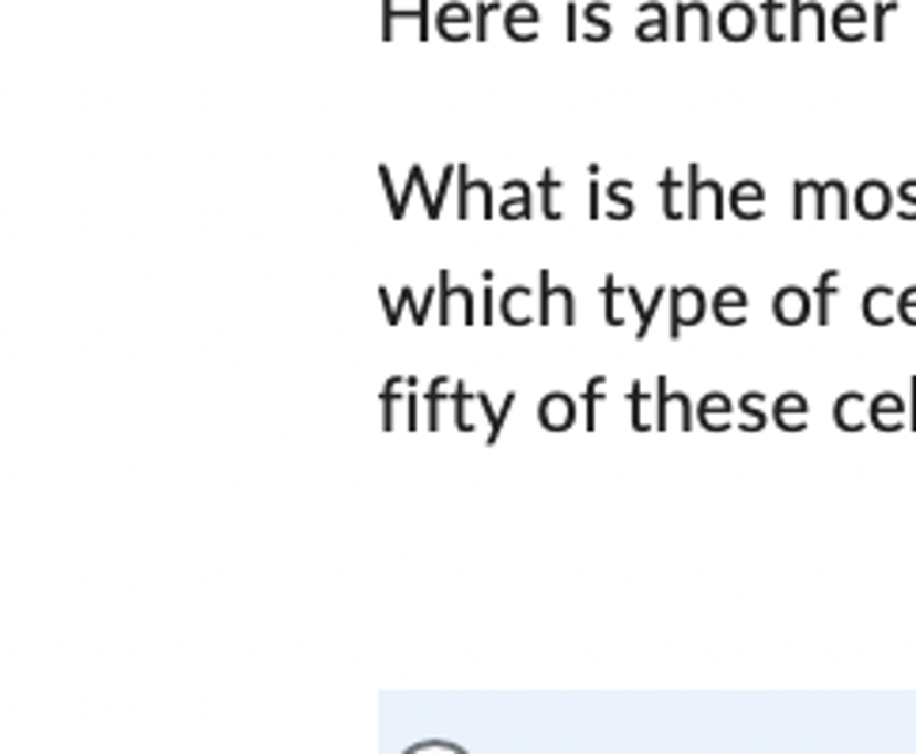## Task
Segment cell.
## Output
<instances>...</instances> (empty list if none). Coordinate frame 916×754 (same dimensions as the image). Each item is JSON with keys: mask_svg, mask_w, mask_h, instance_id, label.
Instances as JSON below:
<instances>
[{"mask_svg": "<svg viewBox=\"0 0 916 754\" xmlns=\"http://www.w3.org/2000/svg\"><path fill=\"white\" fill-rule=\"evenodd\" d=\"M705 315V292L701 289H674V312H671V338H678L682 326H697Z\"/></svg>", "mask_w": 916, "mask_h": 754, "instance_id": "6da1fadb", "label": "cell"}, {"mask_svg": "<svg viewBox=\"0 0 916 754\" xmlns=\"http://www.w3.org/2000/svg\"><path fill=\"white\" fill-rule=\"evenodd\" d=\"M772 315H777L780 326H799L811 318V296H807L803 289L788 285L777 292V300H772Z\"/></svg>", "mask_w": 916, "mask_h": 754, "instance_id": "7a4b0ae2", "label": "cell"}, {"mask_svg": "<svg viewBox=\"0 0 916 754\" xmlns=\"http://www.w3.org/2000/svg\"><path fill=\"white\" fill-rule=\"evenodd\" d=\"M538 421H541V429H549V432L572 429V425H576V402L568 395H560V390H554V395L541 398Z\"/></svg>", "mask_w": 916, "mask_h": 754, "instance_id": "3957f363", "label": "cell"}, {"mask_svg": "<svg viewBox=\"0 0 916 754\" xmlns=\"http://www.w3.org/2000/svg\"><path fill=\"white\" fill-rule=\"evenodd\" d=\"M833 421H838V429H844V432H860L871 421V402L860 395V390H849V395H841L838 402H833Z\"/></svg>", "mask_w": 916, "mask_h": 754, "instance_id": "277c9868", "label": "cell"}, {"mask_svg": "<svg viewBox=\"0 0 916 754\" xmlns=\"http://www.w3.org/2000/svg\"><path fill=\"white\" fill-rule=\"evenodd\" d=\"M871 425L883 432H897L909 425V417H905V402L894 395V390H883V395L871 398Z\"/></svg>", "mask_w": 916, "mask_h": 754, "instance_id": "5b68a950", "label": "cell"}, {"mask_svg": "<svg viewBox=\"0 0 916 754\" xmlns=\"http://www.w3.org/2000/svg\"><path fill=\"white\" fill-rule=\"evenodd\" d=\"M807 413H811V406H807V398L796 395V390L780 395L777 406H772V421H777L785 432H803L807 429Z\"/></svg>", "mask_w": 916, "mask_h": 754, "instance_id": "8992f818", "label": "cell"}, {"mask_svg": "<svg viewBox=\"0 0 916 754\" xmlns=\"http://www.w3.org/2000/svg\"><path fill=\"white\" fill-rule=\"evenodd\" d=\"M697 421L705 425L708 432H724V429H731V398L727 395H719V390H708L705 398H701V406H697Z\"/></svg>", "mask_w": 916, "mask_h": 754, "instance_id": "52a82bcc", "label": "cell"}, {"mask_svg": "<svg viewBox=\"0 0 916 754\" xmlns=\"http://www.w3.org/2000/svg\"><path fill=\"white\" fill-rule=\"evenodd\" d=\"M451 304H459L462 312V323L466 326H474V292L470 289H451V273L443 270L440 273V323L448 326L451 323Z\"/></svg>", "mask_w": 916, "mask_h": 754, "instance_id": "ba28073f", "label": "cell"}, {"mask_svg": "<svg viewBox=\"0 0 916 754\" xmlns=\"http://www.w3.org/2000/svg\"><path fill=\"white\" fill-rule=\"evenodd\" d=\"M501 312H504V323H508V326L535 323V292H530L527 285L508 289V292H504V300H501Z\"/></svg>", "mask_w": 916, "mask_h": 754, "instance_id": "9c48e42d", "label": "cell"}, {"mask_svg": "<svg viewBox=\"0 0 916 754\" xmlns=\"http://www.w3.org/2000/svg\"><path fill=\"white\" fill-rule=\"evenodd\" d=\"M864 318L871 326H891L897 318V292L886 285H875L864 296Z\"/></svg>", "mask_w": 916, "mask_h": 754, "instance_id": "30bf717a", "label": "cell"}, {"mask_svg": "<svg viewBox=\"0 0 916 754\" xmlns=\"http://www.w3.org/2000/svg\"><path fill=\"white\" fill-rule=\"evenodd\" d=\"M746 307H750V300H746V292L735 289V285L719 289L716 300H713V312L724 326H743L746 323Z\"/></svg>", "mask_w": 916, "mask_h": 754, "instance_id": "8fae6325", "label": "cell"}, {"mask_svg": "<svg viewBox=\"0 0 916 754\" xmlns=\"http://www.w3.org/2000/svg\"><path fill=\"white\" fill-rule=\"evenodd\" d=\"M731 212L735 217H743V220H758L761 212H765V190L754 179H743V182H735V190H731Z\"/></svg>", "mask_w": 916, "mask_h": 754, "instance_id": "7c38bea8", "label": "cell"}, {"mask_svg": "<svg viewBox=\"0 0 916 754\" xmlns=\"http://www.w3.org/2000/svg\"><path fill=\"white\" fill-rule=\"evenodd\" d=\"M891 206H894V198L883 182H864L856 190V212L864 220H883L886 212H891Z\"/></svg>", "mask_w": 916, "mask_h": 754, "instance_id": "4fadbf2b", "label": "cell"}, {"mask_svg": "<svg viewBox=\"0 0 916 754\" xmlns=\"http://www.w3.org/2000/svg\"><path fill=\"white\" fill-rule=\"evenodd\" d=\"M705 198H713L716 217H724V190H719V182L701 179V167H689V217H701Z\"/></svg>", "mask_w": 916, "mask_h": 754, "instance_id": "5bb4252c", "label": "cell"}, {"mask_svg": "<svg viewBox=\"0 0 916 754\" xmlns=\"http://www.w3.org/2000/svg\"><path fill=\"white\" fill-rule=\"evenodd\" d=\"M554 304H560L568 312V326L576 323V307H572V292L568 289H554L549 285V273L541 270V307H538V323L549 326L554 323Z\"/></svg>", "mask_w": 916, "mask_h": 754, "instance_id": "9a60e30c", "label": "cell"}, {"mask_svg": "<svg viewBox=\"0 0 916 754\" xmlns=\"http://www.w3.org/2000/svg\"><path fill=\"white\" fill-rule=\"evenodd\" d=\"M602 292H607V323L610 326H625V315H629V307H633L629 289H618V281L607 277L602 281Z\"/></svg>", "mask_w": 916, "mask_h": 754, "instance_id": "2e32d148", "label": "cell"}, {"mask_svg": "<svg viewBox=\"0 0 916 754\" xmlns=\"http://www.w3.org/2000/svg\"><path fill=\"white\" fill-rule=\"evenodd\" d=\"M607 198L613 201V206H610V217H613V220H629V217L636 212V206L629 201V198H633V182H621V179H618V182L610 186Z\"/></svg>", "mask_w": 916, "mask_h": 754, "instance_id": "e0dca14e", "label": "cell"}, {"mask_svg": "<svg viewBox=\"0 0 916 754\" xmlns=\"http://www.w3.org/2000/svg\"><path fill=\"white\" fill-rule=\"evenodd\" d=\"M838 281H841L838 270H825L822 281H818V326H830V300L838 292Z\"/></svg>", "mask_w": 916, "mask_h": 754, "instance_id": "ac0fdd59", "label": "cell"}, {"mask_svg": "<svg viewBox=\"0 0 916 754\" xmlns=\"http://www.w3.org/2000/svg\"><path fill=\"white\" fill-rule=\"evenodd\" d=\"M761 402H765L761 390H750V395H746L743 402H738V410H743V429H746V432H761V429H765Z\"/></svg>", "mask_w": 916, "mask_h": 754, "instance_id": "d6986e66", "label": "cell"}, {"mask_svg": "<svg viewBox=\"0 0 916 754\" xmlns=\"http://www.w3.org/2000/svg\"><path fill=\"white\" fill-rule=\"evenodd\" d=\"M504 190L512 193V201L504 206V217H530V186L527 182H508Z\"/></svg>", "mask_w": 916, "mask_h": 754, "instance_id": "ffe728a7", "label": "cell"}, {"mask_svg": "<svg viewBox=\"0 0 916 754\" xmlns=\"http://www.w3.org/2000/svg\"><path fill=\"white\" fill-rule=\"evenodd\" d=\"M660 190H663V209H666V217H671V220L686 217V209L678 206V175L666 171L663 182H660Z\"/></svg>", "mask_w": 916, "mask_h": 754, "instance_id": "44dd1931", "label": "cell"}, {"mask_svg": "<svg viewBox=\"0 0 916 754\" xmlns=\"http://www.w3.org/2000/svg\"><path fill=\"white\" fill-rule=\"evenodd\" d=\"M833 201H838V217H849V193H844L841 182H822V206H825V217H830Z\"/></svg>", "mask_w": 916, "mask_h": 754, "instance_id": "7402d4cb", "label": "cell"}, {"mask_svg": "<svg viewBox=\"0 0 916 754\" xmlns=\"http://www.w3.org/2000/svg\"><path fill=\"white\" fill-rule=\"evenodd\" d=\"M448 384H451V379H443V376L432 379V390H429V421H424L429 429H440V398L448 395V390H455V387H448Z\"/></svg>", "mask_w": 916, "mask_h": 754, "instance_id": "603a6c76", "label": "cell"}, {"mask_svg": "<svg viewBox=\"0 0 916 754\" xmlns=\"http://www.w3.org/2000/svg\"><path fill=\"white\" fill-rule=\"evenodd\" d=\"M557 186H560V182H557V175H554V171H546V175H541V212H546L549 220H557V217H560V209L554 206Z\"/></svg>", "mask_w": 916, "mask_h": 754, "instance_id": "cb8c5ba5", "label": "cell"}, {"mask_svg": "<svg viewBox=\"0 0 916 754\" xmlns=\"http://www.w3.org/2000/svg\"><path fill=\"white\" fill-rule=\"evenodd\" d=\"M897 318H902L905 326H916V285L897 296Z\"/></svg>", "mask_w": 916, "mask_h": 754, "instance_id": "d4e9b609", "label": "cell"}, {"mask_svg": "<svg viewBox=\"0 0 916 754\" xmlns=\"http://www.w3.org/2000/svg\"><path fill=\"white\" fill-rule=\"evenodd\" d=\"M897 201H902V206H897V212H902L905 220H916V179H909L902 186V190H897Z\"/></svg>", "mask_w": 916, "mask_h": 754, "instance_id": "484cf974", "label": "cell"}, {"mask_svg": "<svg viewBox=\"0 0 916 754\" xmlns=\"http://www.w3.org/2000/svg\"><path fill=\"white\" fill-rule=\"evenodd\" d=\"M602 384H607V376L587 379V429H594V398L602 395Z\"/></svg>", "mask_w": 916, "mask_h": 754, "instance_id": "4316f807", "label": "cell"}, {"mask_svg": "<svg viewBox=\"0 0 916 754\" xmlns=\"http://www.w3.org/2000/svg\"><path fill=\"white\" fill-rule=\"evenodd\" d=\"M599 201H602V193H599V182H594V175H591V206H587V217H591V220L602 217V206H599Z\"/></svg>", "mask_w": 916, "mask_h": 754, "instance_id": "83f0119b", "label": "cell"}, {"mask_svg": "<svg viewBox=\"0 0 916 754\" xmlns=\"http://www.w3.org/2000/svg\"><path fill=\"white\" fill-rule=\"evenodd\" d=\"M409 754H462V751L448 747V743H424V747H417V751H409Z\"/></svg>", "mask_w": 916, "mask_h": 754, "instance_id": "f1b7e54d", "label": "cell"}, {"mask_svg": "<svg viewBox=\"0 0 916 754\" xmlns=\"http://www.w3.org/2000/svg\"><path fill=\"white\" fill-rule=\"evenodd\" d=\"M913 384V398H909V429H916V376L909 379Z\"/></svg>", "mask_w": 916, "mask_h": 754, "instance_id": "f546056e", "label": "cell"}, {"mask_svg": "<svg viewBox=\"0 0 916 754\" xmlns=\"http://www.w3.org/2000/svg\"><path fill=\"white\" fill-rule=\"evenodd\" d=\"M493 323V289H485V326Z\"/></svg>", "mask_w": 916, "mask_h": 754, "instance_id": "4dcf8cb0", "label": "cell"}]
</instances>
